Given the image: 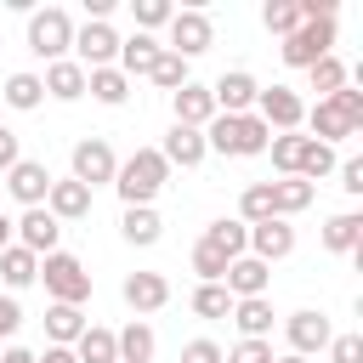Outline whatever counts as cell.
Segmentation results:
<instances>
[{
  "mask_svg": "<svg viewBox=\"0 0 363 363\" xmlns=\"http://www.w3.org/2000/svg\"><path fill=\"white\" fill-rule=\"evenodd\" d=\"M159 45L176 51L182 62L204 57V51L216 45V23H210V11H204V6H176V17L164 23V40H159Z\"/></svg>",
  "mask_w": 363,
  "mask_h": 363,
  "instance_id": "obj_5",
  "label": "cell"
},
{
  "mask_svg": "<svg viewBox=\"0 0 363 363\" xmlns=\"http://www.w3.org/2000/svg\"><path fill=\"white\" fill-rule=\"evenodd\" d=\"M0 102H6V108H17V113H34V108L45 102V85H40V74H34V68H17V74H6V85H0Z\"/></svg>",
  "mask_w": 363,
  "mask_h": 363,
  "instance_id": "obj_31",
  "label": "cell"
},
{
  "mask_svg": "<svg viewBox=\"0 0 363 363\" xmlns=\"http://www.w3.org/2000/svg\"><path fill=\"white\" fill-rule=\"evenodd\" d=\"M0 363H34V352H28V346H6V352H0Z\"/></svg>",
  "mask_w": 363,
  "mask_h": 363,
  "instance_id": "obj_51",
  "label": "cell"
},
{
  "mask_svg": "<svg viewBox=\"0 0 363 363\" xmlns=\"http://www.w3.org/2000/svg\"><path fill=\"white\" fill-rule=\"evenodd\" d=\"M284 340H289V352L295 357H318L329 340H335V323H329V312H318V306H301V312H289L284 318Z\"/></svg>",
  "mask_w": 363,
  "mask_h": 363,
  "instance_id": "obj_9",
  "label": "cell"
},
{
  "mask_svg": "<svg viewBox=\"0 0 363 363\" xmlns=\"http://www.w3.org/2000/svg\"><path fill=\"white\" fill-rule=\"evenodd\" d=\"M119 238H125L130 250H153V244L164 238V216H159L153 204H130V210L119 216Z\"/></svg>",
  "mask_w": 363,
  "mask_h": 363,
  "instance_id": "obj_23",
  "label": "cell"
},
{
  "mask_svg": "<svg viewBox=\"0 0 363 363\" xmlns=\"http://www.w3.org/2000/svg\"><path fill=\"white\" fill-rule=\"evenodd\" d=\"M272 357H278L272 340H238V346L221 352V363H272Z\"/></svg>",
  "mask_w": 363,
  "mask_h": 363,
  "instance_id": "obj_43",
  "label": "cell"
},
{
  "mask_svg": "<svg viewBox=\"0 0 363 363\" xmlns=\"http://www.w3.org/2000/svg\"><path fill=\"white\" fill-rule=\"evenodd\" d=\"M255 119H261L272 136L301 130V119H306V96H301L295 85H261V96H255Z\"/></svg>",
  "mask_w": 363,
  "mask_h": 363,
  "instance_id": "obj_8",
  "label": "cell"
},
{
  "mask_svg": "<svg viewBox=\"0 0 363 363\" xmlns=\"http://www.w3.org/2000/svg\"><path fill=\"white\" fill-rule=\"evenodd\" d=\"M301 130H312V142H323V147H335V142H346V136H357V125L323 96V102H306V119H301Z\"/></svg>",
  "mask_w": 363,
  "mask_h": 363,
  "instance_id": "obj_17",
  "label": "cell"
},
{
  "mask_svg": "<svg viewBox=\"0 0 363 363\" xmlns=\"http://www.w3.org/2000/svg\"><path fill=\"white\" fill-rule=\"evenodd\" d=\"M323 352H329V363H363V335H335Z\"/></svg>",
  "mask_w": 363,
  "mask_h": 363,
  "instance_id": "obj_45",
  "label": "cell"
},
{
  "mask_svg": "<svg viewBox=\"0 0 363 363\" xmlns=\"http://www.w3.org/2000/svg\"><path fill=\"white\" fill-rule=\"evenodd\" d=\"M130 17H136V34H159L176 17V6L170 0H130Z\"/></svg>",
  "mask_w": 363,
  "mask_h": 363,
  "instance_id": "obj_41",
  "label": "cell"
},
{
  "mask_svg": "<svg viewBox=\"0 0 363 363\" xmlns=\"http://www.w3.org/2000/svg\"><path fill=\"white\" fill-rule=\"evenodd\" d=\"M250 255L267 261V267H272V261H289V255H295V227H289L284 216L255 221V227H250Z\"/></svg>",
  "mask_w": 363,
  "mask_h": 363,
  "instance_id": "obj_16",
  "label": "cell"
},
{
  "mask_svg": "<svg viewBox=\"0 0 363 363\" xmlns=\"http://www.w3.org/2000/svg\"><path fill=\"white\" fill-rule=\"evenodd\" d=\"M34 363H79L68 346H45V352H34Z\"/></svg>",
  "mask_w": 363,
  "mask_h": 363,
  "instance_id": "obj_50",
  "label": "cell"
},
{
  "mask_svg": "<svg viewBox=\"0 0 363 363\" xmlns=\"http://www.w3.org/2000/svg\"><path fill=\"white\" fill-rule=\"evenodd\" d=\"M40 284H45V295L62 301V306H85V301H91V272H85V261L68 255V250L40 255Z\"/></svg>",
  "mask_w": 363,
  "mask_h": 363,
  "instance_id": "obj_4",
  "label": "cell"
},
{
  "mask_svg": "<svg viewBox=\"0 0 363 363\" xmlns=\"http://www.w3.org/2000/svg\"><path fill=\"white\" fill-rule=\"evenodd\" d=\"M255 96H261V79H255L250 68H227V74H216V85H210L216 113H255Z\"/></svg>",
  "mask_w": 363,
  "mask_h": 363,
  "instance_id": "obj_13",
  "label": "cell"
},
{
  "mask_svg": "<svg viewBox=\"0 0 363 363\" xmlns=\"http://www.w3.org/2000/svg\"><path fill=\"white\" fill-rule=\"evenodd\" d=\"M0 187L17 199V210H34V204H45V193H51V170H45V159H17L6 176H0Z\"/></svg>",
  "mask_w": 363,
  "mask_h": 363,
  "instance_id": "obj_11",
  "label": "cell"
},
{
  "mask_svg": "<svg viewBox=\"0 0 363 363\" xmlns=\"http://www.w3.org/2000/svg\"><path fill=\"white\" fill-rule=\"evenodd\" d=\"M272 363H306V357H295V352H278V357H272Z\"/></svg>",
  "mask_w": 363,
  "mask_h": 363,
  "instance_id": "obj_53",
  "label": "cell"
},
{
  "mask_svg": "<svg viewBox=\"0 0 363 363\" xmlns=\"http://www.w3.org/2000/svg\"><path fill=\"white\" fill-rule=\"evenodd\" d=\"M159 91H182L187 79H193V62H182L176 51H159V62H153V74H147Z\"/></svg>",
  "mask_w": 363,
  "mask_h": 363,
  "instance_id": "obj_39",
  "label": "cell"
},
{
  "mask_svg": "<svg viewBox=\"0 0 363 363\" xmlns=\"http://www.w3.org/2000/svg\"><path fill=\"white\" fill-rule=\"evenodd\" d=\"M170 125H193V130H204L210 119H216V102H210V85H199V79H187L182 91H170Z\"/></svg>",
  "mask_w": 363,
  "mask_h": 363,
  "instance_id": "obj_20",
  "label": "cell"
},
{
  "mask_svg": "<svg viewBox=\"0 0 363 363\" xmlns=\"http://www.w3.org/2000/svg\"><path fill=\"white\" fill-rule=\"evenodd\" d=\"M233 329H238V340H272V295H250V301H233Z\"/></svg>",
  "mask_w": 363,
  "mask_h": 363,
  "instance_id": "obj_21",
  "label": "cell"
},
{
  "mask_svg": "<svg viewBox=\"0 0 363 363\" xmlns=\"http://www.w3.org/2000/svg\"><path fill=\"white\" fill-rule=\"evenodd\" d=\"M79 68H113L119 62V34L113 23H74V51H68Z\"/></svg>",
  "mask_w": 363,
  "mask_h": 363,
  "instance_id": "obj_10",
  "label": "cell"
},
{
  "mask_svg": "<svg viewBox=\"0 0 363 363\" xmlns=\"http://www.w3.org/2000/svg\"><path fill=\"white\" fill-rule=\"evenodd\" d=\"M261 28L278 34V40L295 34V28H301V0H267V6H261Z\"/></svg>",
  "mask_w": 363,
  "mask_h": 363,
  "instance_id": "obj_37",
  "label": "cell"
},
{
  "mask_svg": "<svg viewBox=\"0 0 363 363\" xmlns=\"http://www.w3.org/2000/svg\"><path fill=\"white\" fill-rule=\"evenodd\" d=\"M17 329H23V306H17V295H0V340L11 346Z\"/></svg>",
  "mask_w": 363,
  "mask_h": 363,
  "instance_id": "obj_47",
  "label": "cell"
},
{
  "mask_svg": "<svg viewBox=\"0 0 363 363\" xmlns=\"http://www.w3.org/2000/svg\"><path fill=\"white\" fill-rule=\"evenodd\" d=\"M40 85H45V96H51V102H79V96H85V68H79L74 57H62V62H45Z\"/></svg>",
  "mask_w": 363,
  "mask_h": 363,
  "instance_id": "obj_25",
  "label": "cell"
},
{
  "mask_svg": "<svg viewBox=\"0 0 363 363\" xmlns=\"http://www.w3.org/2000/svg\"><path fill=\"white\" fill-rule=\"evenodd\" d=\"M210 250H221L227 261H238V255H250V227L238 221V216H221V221H210L204 233H199Z\"/></svg>",
  "mask_w": 363,
  "mask_h": 363,
  "instance_id": "obj_30",
  "label": "cell"
},
{
  "mask_svg": "<svg viewBox=\"0 0 363 363\" xmlns=\"http://www.w3.org/2000/svg\"><path fill=\"white\" fill-rule=\"evenodd\" d=\"M0 284H6V295L40 284V255H28L23 244H6V250H0Z\"/></svg>",
  "mask_w": 363,
  "mask_h": 363,
  "instance_id": "obj_28",
  "label": "cell"
},
{
  "mask_svg": "<svg viewBox=\"0 0 363 363\" xmlns=\"http://www.w3.org/2000/svg\"><path fill=\"white\" fill-rule=\"evenodd\" d=\"M159 159H164L170 170H176V164H182V170H199V164L210 159L204 130H193V125H170V130H164V142H159Z\"/></svg>",
  "mask_w": 363,
  "mask_h": 363,
  "instance_id": "obj_15",
  "label": "cell"
},
{
  "mask_svg": "<svg viewBox=\"0 0 363 363\" xmlns=\"http://www.w3.org/2000/svg\"><path fill=\"white\" fill-rule=\"evenodd\" d=\"M164 182H170V164L159 159V147H136V153H125L119 170H113V193H119L125 210H130V204H153V199L164 193Z\"/></svg>",
  "mask_w": 363,
  "mask_h": 363,
  "instance_id": "obj_2",
  "label": "cell"
},
{
  "mask_svg": "<svg viewBox=\"0 0 363 363\" xmlns=\"http://www.w3.org/2000/svg\"><path fill=\"white\" fill-rule=\"evenodd\" d=\"M119 295H125V306H130L136 318H147V312H164V306H170V278H164V272H125Z\"/></svg>",
  "mask_w": 363,
  "mask_h": 363,
  "instance_id": "obj_14",
  "label": "cell"
},
{
  "mask_svg": "<svg viewBox=\"0 0 363 363\" xmlns=\"http://www.w3.org/2000/svg\"><path fill=\"white\" fill-rule=\"evenodd\" d=\"M182 363H221V346H216L210 335H199V340L182 346Z\"/></svg>",
  "mask_w": 363,
  "mask_h": 363,
  "instance_id": "obj_46",
  "label": "cell"
},
{
  "mask_svg": "<svg viewBox=\"0 0 363 363\" xmlns=\"http://www.w3.org/2000/svg\"><path fill=\"white\" fill-rule=\"evenodd\" d=\"M335 17H301V28L295 34H284L278 40V57L289 62V68H312V62H323V57H335Z\"/></svg>",
  "mask_w": 363,
  "mask_h": 363,
  "instance_id": "obj_6",
  "label": "cell"
},
{
  "mask_svg": "<svg viewBox=\"0 0 363 363\" xmlns=\"http://www.w3.org/2000/svg\"><path fill=\"white\" fill-rule=\"evenodd\" d=\"M312 199H318V187L301 182V176H278L272 182V216H284V221H295L301 210H312Z\"/></svg>",
  "mask_w": 363,
  "mask_h": 363,
  "instance_id": "obj_29",
  "label": "cell"
},
{
  "mask_svg": "<svg viewBox=\"0 0 363 363\" xmlns=\"http://www.w3.org/2000/svg\"><path fill=\"white\" fill-rule=\"evenodd\" d=\"M85 306H62V301H51L45 306V346H74L79 335H85Z\"/></svg>",
  "mask_w": 363,
  "mask_h": 363,
  "instance_id": "obj_27",
  "label": "cell"
},
{
  "mask_svg": "<svg viewBox=\"0 0 363 363\" xmlns=\"http://www.w3.org/2000/svg\"><path fill=\"white\" fill-rule=\"evenodd\" d=\"M17 159H23V136H17L11 125H0V176H6Z\"/></svg>",
  "mask_w": 363,
  "mask_h": 363,
  "instance_id": "obj_48",
  "label": "cell"
},
{
  "mask_svg": "<svg viewBox=\"0 0 363 363\" xmlns=\"http://www.w3.org/2000/svg\"><path fill=\"white\" fill-rule=\"evenodd\" d=\"M323 250L329 255H357L363 250V210H335L323 221Z\"/></svg>",
  "mask_w": 363,
  "mask_h": 363,
  "instance_id": "obj_24",
  "label": "cell"
},
{
  "mask_svg": "<svg viewBox=\"0 0 363 363\" xmlns=\"http://www.w3.org/2000/svg\"><path fill=\"white\" fill-rule=\"evenodd\" d=\"M329 102H335V108H340V113H346V119H352V125L363 130V91H357L352 79H346V85H340V91H335Z\"/></svg>",
  "mask_w": 363,
  "mask_h": 363,
  "instance_id": "obj_44",
  "label": "cell"
},
{
  "mask_svg": "<svg viewBox=\"0 0 363 363\" xmlns=\"http://www.w3.org/2000/svg\"><path fill=\"white\" fill-rule=\"evenodd\" d=\"M187 306H193V318L216 323V318H227V312H233V295H227L221 284H199V289L187 295Z\"/></svg>",
  "mask_w": 363,
  "mask_h": 363,
  "instance_id": "obj_36",
  "label": "cell"
},
{
  "mask_svg": "<svg viewBox=\"0 0 363 363\" xmlns=\"http://www.w3.org/2000/svg\"><path fill=\"white\" fill-rule=\"evenodd\" d=\"M221 289H227L233 301L267 295V289H272V267H267V261H255V255H238V261H227V278H221Z\"/></svg>",
  "mask_w": 363,
  "mask_h": 363,
  "instance_id": "obj_19",
  "label": "cell"
},
{
  "mask_svg": "<svg viewBox=\"0 0 363 363\" xmlns=\"http://www.w3.org/2000/svg\"><path fill=\"white\" fill-rule=\"evenodd\" d=\"M267 153H272V170H278V176H295V170H301V153H306V130H284V136H272Z\"/></svg>",
  "mask_w": 363,
  "mask_h": 363,
  "instance_id": "obj_34",
  "label": "cell"
},
{
  "mask_svg": "<svg viewBox=\"0 0 363 363\" xmlns=\"http://www.w3.org/2000/svg\"><path fill=\"white\" fill-rule=\"evenodd\" d=\"M113 170H119V153H113V142L108 136H79L74 147H68V176L79 182V187H113Z\"/></svg>",
  "mask_w": 363,
  "mask_h": 363,
  "instance_id": "obj_7",
  "label": "cell"
},
{
  "mask_svg": "<svg viewBox=\"0 0 363 363\" xmlns=\"http://www.w3.org/2000/svg\"><path fill=\"white\" fill-rule=\"evenodd\" d=\"M306 79H312V91H318V102H323V96H335L352 74H346V62H340V57H323V62H312V68H306Z\"/></svg>",
  "mask_w": 363,
  "mask_h": 363,
  "instance_id": "obj_40",
  "label": "cell"
},
{
  "mask_svg": "<svg viewBox=\"0 0 363 363\" xmlns=\"http://www.w3.org/2000/svg\"><path fill=\"white\" fill-rule=\"evenodd\" d=\"M85 96H96L102 108H125L130 102V79L119 68H85Z\"/></svg>",
  "mask_w": 363,
  "mask_h": 363,
  "instance_id": "obj_32",
  "label": "cell"
},
{
  "mask_svg": "<svg viewBox=\"0 0 363 363\" xmlns=\"http://www.w3.org/2000/svg\"><path fill=\"white\" fill-rule=\"evenodd\" d=\"M23 45H28L40 62H62V57L74 51V17H68L62 6H40V11H28Z\"/></svg>",
  "mask_w": 363,
  "mask_h": 363,
  "instance_id": "obj_3",
  "label": "cell"
},
{
  "mask_svg": "<svg viewBox=\"0 0 363 363\" xmlns=\"http://www.w3.org/2000/svg\"><path fill=\"white\" fill-rule=\"evenodd\" d=\"M6 244H17V227H11V216L0 210V250H6Z\"/></svg>",
  "mask_w": 363,
  "mask_h": 363,
  "instance_id": "obj_52",
  "label": "cell"
},
{
  "mask_svg": "<svg viewBox=\"0 0 363 363\" xmlns=\"http://www.w3.org/2000/svg\"><path fill=\"white\" fill-rule=\"evenodd\" d=\"M335 164H340V159H335V147H323V142H312V136H306V153H301V170H295V176L318 187L323 176H335Z\"/></svg>",
  "mask_w": 363,
  "mask_h": 363,
  "instance_id": "obj_38",
  "label": "cell"
},
{
  "mask_svg": "<svg viewBox=\"0 0 363 363\" xmlns=\"http://www.w3.org/2000/svg\"><path fill=\"white\" fill-rule=\"evenodd\" d=\"M238 221L255 227V221H272V182H250L238 193Z\"/></svg>",
  "mask_w": 363,
  "mask_h": 363,
  "instance_id": "obj_35",
  "label": "cell"
},
{
  "mask_svg": "<svg viewBox=\"0 0 363 363\" xmlns=\"http://www.w3.org/2000/svg\"><path fill=\"white\" fill-rule=\"evenodd\" d=\"M113 346H119V363H153L159 335H153V323H147V318H130L125 329H113Z\"/></svg>",
  "mask_w": 363,
  "mask_h": 363,
  "instance_id": "obj_26",
  "label": "cell"
},
{
  "mask_svg": "<svg viewBox=\"0 0 363 363\" xmlns=\"http://www.w3.org/2000/svg\"><path fill=\"white\" fill-rule=\"evenodd\" d=\"M91 204H96V193H91V187H79L74 176H51L45 210H51L57 221H85V216H91Z\"/></svg>",
  "mask_w": 363,
  "mask_h": 363,
  "instance_id": "obj_18",
  "label": "cell"
},
{
  "mask_svg": "<svg viewBox=\"0 0 363 363\" xmlns=\"http://www.w3.org/2000/svg\"><path fill=\"white\" fill-rule=\"evenodd\" d=\"M335 176H340V187H346L352 199L363 193V159H340V164H335Z\"/></svg>",
  "mask_w": 363,
  "mask_h": 363,
  "instance_id": "obj_49",
  "label": "cell"
},
{
  "mask_svg": "<svg viewBox=\"0 0 363 363\" xmlns=\"http://www.w3.org/2000/svg\"><path fill=\"white\" fill-rule=\"evenodd\" d=\"M79 363H119V346H113V329H102V323H85V335L68 346Z\"/></svg>",
  "mask_w": 363,
  "mask_h": 363,
  "instance_id": "obj_33",
  "label": "cell"
},
{
  "mask_svg": "<svg viewBox=\"0 0 363 363\" xmlns=\"http://www.w3.org/2000/svg\"><path fill=\"white\" fill-rule=\"evenodd\" d=\"M11 227H17V244H23L28 255H51V250H62V221H57L45 204L17 210V216H11Z\"/></svg>",
  "mask_w": 363,
  "mask_h": 363,
  "instance_id": "obj_12",
  "label": "cell"
},
{
  "mask_svg": "<svg viewBox=\"0 0 363 363\" xmlns=\"http://www.w3.org/2000/svg\"><path fill=\"white\" fill-rule=\"evenodd\" d=\"M187 267L199 272V284H221V278H227V255H221V250H210L204 238L193 244V255H187Z\"/></svg>",
  "mask_w": 363,
  "mask_h": 363,
  "instance_id": "obj_42",
  "label": "cell"
},
{
  "mask_svg": "<svg viewBox=\"0 0 363 363\" xmlns=\"http://www.w3.org/2000/svg\"><path fill=\"white\" fill-rule=\"evenodd\" d=\"M159 51H164V45H159V34H125V40H119V62H113V68H119L125 79H147V74H153V62H159Z\"/></svg>",
  "mask_w": 363,
  "mask_h": 363,
  "instance_id": "obj_22",
  "label": "cell"
},
{
  "mask_svg": "<svg viewBox=\"0 0 363 363\" xmlns=\"http://www.w3.org/2000/svg\"><path fill=\"white\" fill-rule=\"evenodd\" d=\"M272 142V130L255 119V113H216L204 125V147L221 153V159H261Z\"/></svg>",
  "mask_w": 363,
  "mask_h": 363,
  "instance_id": "obj_1",
  "label": "cell"
}]
</instances>
